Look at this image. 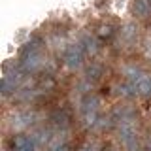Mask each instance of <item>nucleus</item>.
Segmentation results:
<instances>
[{
  "instance_id": "obj_1",
  "label": "nucleus",
  "mask_w": 151,
  "mask_h": 151,
  "mask_svg": "<svg viewBox=\"0 0 151 151\" xmlns=\"http://www.w3.org/2000/svg\"><path fill=\"white\" fill-rule=\"evenodd\" d=\"M127 81L134 85V89L142 96H151V76L144 74L138 68H127L125 70Z\"/></svg>"
},
{
  "instance_id": "obj_2",
  "label": "nucleus",
  "mask_w": 151,
  "mask_h": 151,
  "mask_svg": "<svg viewBox=\"0 0 151 151\" xmlns=\"http://www.w3.org/2000/svg\"><path fill=\"white\" fill-rule=\"evenodd\" d=\"M83 57H85L83 47L79 44H74L64 51L63 59H64V63H66L68 68H78V66H81V63H83Z\"/></svg>"
},
{
  "instance_id": "obj_3",
  "label": "nucleus",
  "mask_w": 151,
  "mask_h": 151,
  "mask_svg": "<svg viewBox=\"0 0 151 151\" xmlns=\"http://www.w3.org/2000/svg\"><path fill=\"white\" fill-rule=\"evenodd\" d=\"M51 123L57 127V129H68L70 123H72V115L66 108H57V110L51 113Z\"/></svg>"
},
{
  "instance_id": "obj_4",
  "label": "nucleus",
  "mask_w": 151,
  "mask_h": 151,
  "mask_svg": "<svg viewBox=\"0 0 151 151\" xmlns=\"http://www.w3.org/2000/svg\"><path fill=\"white\" fill-rule=\"evenodd\" d=\"M13 151H34V140L27 134H17L12 138Z\"/></svg>"
},
{
  "instance_id": "obj_5",
  "label": "nucleus",
  "mask_w": 151,
  "mask_h": 151,
  "mask_svg": "<svg viewBox=\"0 0 151 151\" xmlns=\"http://www.w3.org/2000/svg\"><path fill=\"white\" fill-rule=\"evenodd\" d=\"M132 13L140 19H147L151 15V0H132Z\"/></svg>"
},
{
  "instance_id": "obj_6",
  "label": "nucleus",
  "mask_w": 151,
  "mask_h": 151,
  "mask_svg": "<svg viewBox=\"0 0 151 151\" xmlns=\"http://www.w3.org/2000/svg\"><path fill=\"white\" fill-rule=\"evenodd\" d=\"M87 79H91V81H98V79L102 78V74H104V70H102V66L100 64H96V63H93L91 66L87 68Z\"/></svg>"
},
{
  "instance_id": "obj_7",
  "label": "nucleus",
  "mask_w": 151,
  "mask_h": 151,
  "mask_svg": "<svg viewBox=\"0 0 151 151\" xmlns=\"http://www.w3.org/2000/svg\"><path fill=\"white\" fill-rule=\"evenodd\" d=\"M81 151H94V147H93V145H87V147H83Z\"/></svg>"
}]
</instances>
